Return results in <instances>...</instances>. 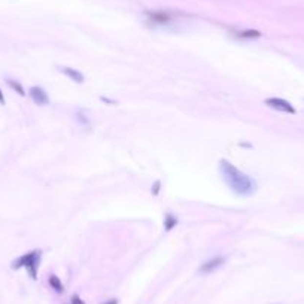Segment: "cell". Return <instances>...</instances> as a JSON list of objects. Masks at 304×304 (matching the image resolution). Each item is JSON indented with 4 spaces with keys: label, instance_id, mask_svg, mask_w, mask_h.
<instances>
[{
    "label": "cell",
    "instance_id": "1",
    "mask_svg": "<svg viewBox=\"0 0 304 304\" xmlns=\"http://www.w3.org/2000/svg\"><path fill=\"white\" fill-rule=\"evenodd\" d=\"M219 172L225 184L230 187V190L241 197H249L257 193V182L249 177L246 173L239 170L236 166H233L227 160L219 161Z\"/></svg>",
    "mask_w": 304,
    "mask_h": 304
},
{
    "label": "cell",
    "instance_id": "2",
    "mask_svg": "<svg viewBox=\"0 0 304 304\" xmlns=\"http://www.w3.org/2000/svg\"><path fill=\"white\" fill-rule=\"evenodd\" d=\"M41 257H42V252L41 251H32L28 252L20 258H17L14 262H12V268L14 270H18L21 267H25L28 275L32 279H38V268H39V264H41Z\"/></svg>",
    "mask_w": 304,
    "mask_h": 304
},
{
    "label": "cell",
    "instance_id": "3",
    "mask_svg": "<svg viewBox=\"0 0 304 304\" xmlns=\"http://www.w3.org/2000/svg\"><path fill=\"white\" fill-rule=\"evenodd\" d=\"M146 21L151 24V25H160V27H164V25H170L173 22V15L170 12H166V11H157V12H148L146 14Z\"/></svg>",
    "mask_w": 304,
    "mask_h": 304
},
{
    "label": "cell",
    "instance_id": "4",
    "mask_svg": "<svg viewBox=\"0 0 304 304\" xmlns=\"http://www.w3.org/2000/svg\"><path fill=\"white\" fill-rule=\"evenodd\" d=\"M264 103H265L268 108H273V109L281 110V112H285V113H291V115H294V113H295L294 106H292L289 102L283 100V99L271 97V99H265V102H264Z\"/></svg>",
    "mask_w": 304,
    "mask_h": 304
},
{
    "label": "cell",
    "instance_id": "5",
    "mask_svg": "<svg viewBox=\"0 0 304 304\" xmlns=\"http://www.w3.org/2000/svg\"><path fill=\"white\" fill-rule=\"evenodd\" d=\"M224 262H225V258H224V257L210 258V260H207V261L198 268V271L201 273V275H209V273H214L215 270H218Z\"/></svg>",
    "mask_w": 304,
    "mask_h": 304
},
{
    "label": "cell",
    "instance_id": "6",
    "mask_svg": "<svg viewBox=\"0 0 304 304\" xmlns=\"http://www.w3.org/2000/svg\"><path fill=\"white\" fill-rule=\"evenodd\" d=\"M30 97H32V100L39 106L49 105V97L46 94V91L41 87H32L30 88Z\"/></svg>",
    "mask_w": 304,
    "mask_h": 304
},
{
    "label": "cell",
    "instance_id": "7",
    "mask_svg": "<svg viewBox=\"0 0 304 304\" xmlns=\"http://www.w3.org/2000/svg\"><path fill=\"white\" fill-rule=\"evenodd\" d=\"M62 73H65L67 78H70L72 81H75L76 84H82L84 82V75L81 72H78L76 69H72V67H60Z\"/></svg>",
    "mask_w": 304,
    "mask_h": 304
},
{
    "label": "cell",
    "instance_id": "8",
    "mask_svg": "<svg viewBox=\"0 0 304 304\" xmlns=\"http://www.w3.org/2000/svg\"><path fill=\"white\" fill-rule=\"evenodd\" d=\"M236 36L240 39H255V38H260L261 33L258 30H243V32H237Z\"/></svg>",
    "mask_w": 304,
    "mask_h": 304
},
{
    "label": "cell",
    "instance_id": "9",
    "mask_svg": "<svg viewBox=\"0 0 304 304\" xmlns=\"http://www.w3.org/2000/svg\"><path fill=\"white\" fill-rule=\"evenodd\" d=\"M49 285H51V288H52V289H55L58 294H62V292H63V289H65V288H63L62 281H60L55 275H51V276H49Z\"/></svg>",
    "mask_w": 304,
    "mask_h": 304
},
{
    "label": "cell",
    "instance_id": "10",
    "mask_svg": "<svg viewBox=\"0 0 304 304\" xmlns=\"http://www.w3.org/2000/svg\"><path fill=\"white\" fill-rule=\"evenodd\" d=\"M176 224H177V219H176L172 214H167L166 221H164V230H166V231H170L173 227H176Z\"/></svg>",
    "mask_w": 304,
    "mask_h": 304
},
{
    "label": "cell",
    "instance_id": "11",
    "mask_svg": "<svg viewBox=\"0 0 304 304\" xmlns=\"http://www.w3.org/2000/svg\"><path fill=\"white\" fill-rule=\"evenodd\" d=\"M8 85H9L12 89H15L20 96H24V94H25V93H24V88H22V87H21L17 81H14V79H8Z\"/></svg>",
    "mask_w": 304,
    "mask_h": 304
},
{
    "label": "cell",
    "instance_id": "12",
    "mask_svg": "<svg viewBox=\"0 0 304 304\" xmlns=\"http://www.w3.org/2000/svg\"><path fill=\"white\" fill-rule=\"evenodd\" d=\"M70 304H85V301L79 295H73L72 300H70Z\"/></svg>",
    "mask_w": 304,
    "mask_h": 304
},
{
    "label": "cell",
    "instance_id": "13",
    "mask_svg": "<svg viewBox=\"0 0 304 304\" xmlns=\"http://www.w3.org/2000/svg\"><path fill=\"white\" fill-rule=\"evenodd\" d=\"M0 105H5V96L2 93V89H0Z\"/></svg>",
    "mask_w": 304,
    "mask_h": 304
},
{
    "label": "cell",
    "instance_id": "14",
    "mask_svg": "<svg viewBox=\"0 0 304 304\" xmlns=\"http://www.w3.org/2000/svg\"><path fill=\"white\" fill-rule=\"evenodd\" d=\"M103 304H118V300L116 298H112V300H109V301H106Z\"/></svg>",
    "mask_w": 304,
    "mask_h": 304
},
{
    "label": "cell",
    "instance_id": "15",
    "mask_svg": "<svg viewBox=\"0 0 304 304\" xmlns=\"http://www.w3.org/2000/svg\"><path fill=\"white\" fill-rule=\"evenodd\" d=\"M158 187H160V182H157L155 187H154V194H157V193H158Z\"/></svg>",
    "mask_w": 304,
    "mask_h": 304
}]
</instances>
